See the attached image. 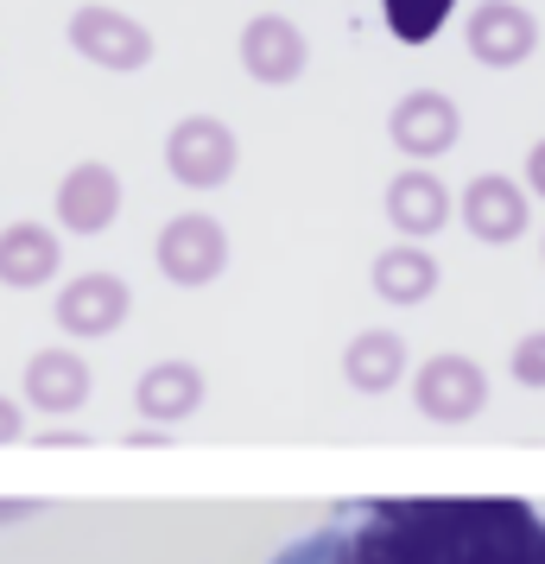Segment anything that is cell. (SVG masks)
<instances>
[{"label": "cell", "instance_id": "1", "mask_svg": "<svg viewBox=\"0 0 545 564\" xmlns=\"http://www.w3.org/2000/svg\"><path fill=\"white\" fill-rule=\"evenodd\" d=\"M273 564H545V513L520 495H374Z\"/></svg>", "mask_w": 545, "mask_h": 564}, {"label": "cell", "instance_id": "2", "mask_svg": "<svg viewBox=\"0 0 545 564\" xmlns=\"http://www.w3.org/2000/svg\"><path fill=\"white\" fill-rule=\"evenodd\" d=\"M165 165H172V178L190 184V191H216V184L235 178L241 147H235V133H229L222 115H184L178 128L165 133Z\"/></svg>", "mask_w": 545, "mask_h": 564}, {"label": "cell", "instance_id": "3", "mask_svg": "<svg viewBox=\"0 0 545 564\" xmlns=\"http://www.w3.org/2000/svg\"><path fill=\"white\" fill-rule=\"evenodd\" d=\"M70 52L89 57L96 70H146L153 64V32L133 13H121V7L89 0V7L70 13Z\"/></svg>", "mask_w": 545, "mask_h": 564}, {"label": "cell", "instance_id": "4", "mask_svg": "<svg viewBox=\"0 0 545 564\" xmlns=\"http://www.w3.org/2000/svg\"><path fill=\"white\" fill-rule=\"evenodd\" d=\"M153 260H159V273H165L172 285H209L222 267H229V235H222L216 216L184 209V216H172V223L159 229Z\"/></svg>", "mask_w": 545, "mask_h": 564}, {"label": "cell", "instance_id": "5", "mask_svg": "<svg viewBox=\"0 0 545 564\" xmlns=\"http://www.w3.org/2000/svg\"><path fill=\"white\" fill-rule=\"evenodd\" d=\"M388 133L406 159H444L457 147V133H464V115H457V102L444 89H406L388 115Z\"/></svg>", "mask_w": 545, "mask_h": 564}, {"label": "cell", "instance_id": "6", "mask_svg": "<svg viewBox=\"0 0 545 564\" xmlns=\"http://www.w3.org/2000/svg\"><path fill=\"white\" fill-rule=\"evenodd\" d=\"M539 52V20L520 7V0H489L469 13V57L489 64V70H514Z\"/></svg>", "mask_w": 545, "mask_h": 564}, {"label": "cell", "instance_id": "7", "mask_svg": "<svg viewBox=\"0 0 545 564\" xmlns=\"http://www.w3.org/2000/svg\"><path fill=\"white\" fill-rule=\"evenodd\" d=\"M305 32L292 26L286 13H260L241 26V70L266 89H286V83L305 77Z\"/></svg>", "mask_w": 545, "mask_h": 564}, {"label": "cell", "instance_id": "8", "mask_svg": "<svg viewBox=\"0 0 545 564\" xmlns=\"http://www.w3.org/2000/svg\"><path fill=\"white\" fill-rule=\"evenodd\" d=\"M533 223V209H526V191L514 178H501V172H482V178L464 184V229L476 241H489V248H508L520 241Z\"/></svg>", "mask_w": 545, "mask_h": 564}, {"label": "cell", "instance_id": "9", "mask_svg": "<svg viewBox=\"0 0 545 564\" xmlns=\"http://www.w3.org/2000/svg\"><path fill=\"white\" fill-rule=\"evenodd\" d=\"M115 216H121V178H115V165H102V159L70 165L64 184H57V223L70 235H102Z\"/></svg>", "mask_w": 545, "mask_h": 564}, {"label": "cell", "instance_id": "10", "mask_svg": "<svg viewBox=\"0 0 545 564\" xmlns=\"http://www.w3.org/2000/svg\"><path fill=\"white\" fill-rule=\"evenodd\" d=\"M133 311V292L128 280H115V273H83V280H70L64 292H57V324L70 336H108L121 330Z\"/></svg>", "mask_w": 545, "mask_h": 564}, {"label": "cell", "instance_id": "11", "mask_svg": "<svg viewBox=\"0 0 545 564\" xmlns=\"http://www.w3.org/2000/svg\"><path fill=\"white\" fill-rule=\"evenodd\" d=\"M418 412H432V419H444V425H457V419H469V412H482V400H489V381H482V368L464 356H438L418 368V387H413Z\"/></svg>", "mask_w": 545, "mask_h": 564}, {"label": "cell", "instance_id": "12", "mask_svg": "<svg viewBox=\"0 0 545 564\" xmlns=\"http://www.w3.org/2000/svg\"><path fill=\"white\" fill-rule=\"evenodd\" d=\"M388 223L406 235V241H432V235L450 223V191H444L438 172H425V165L400 172V178L388 184Z\"/></svg>", "mask_w": 545, "mask_h": 564}, {"label": "cell", "instance_id": "13", "mask_svg": "<svg viewBox=\"0 0 545 564\" xmlns=\"http://www.w3.org/2000/svg\"><path fill=\"white\" fill-rule=\"evenodd\" d=\"M26 400L39 412H77L89 400V361L77 349H39L26 361Z\"/></svg>", "mask_w": 545, "mask_h": 564}, {"label": "cell", "instance_id": "14", "mask_svg": "<svg viewBox=\"0 0 545 564\" xmlns=\"http://www.w3.org/2000/svg\"><path fill=\"white\" fill-rule=\"evenodd\" d=\"M57 260H64V248H57V229H45V223H13V229H0V285H45L57 273Z\"/></svg>", "mask_w": 545, "mask_h": 564}, {"label": "cell", "instance_id": "15", "mask_svg": "<svg viewBox=\"0 0 545 564\" xmlns=\"http://www.w3.org/2000/svg\"><path fill=\"white\" fill-rule=\"evenodd\" d=\"M204 400V375L190 368V361H153L140 387H133V406L146 412L153 425H172V419H190Z\"/></svg>", "mask_w": 545, "mask_h": 564}, {"label": "cell", "instance_id": "16", "mask_svg": "<svg viewBox=\"0 0 545 564\" xmlns=\"http://www.w3.org/2000/svg\"><path fill=\"white\" fill-rule=\"evenodd\" d=\"M374 292L388 305H425L438 292V260L425 254L418 241H400L388 254H374Z\"/></svg>", "mask_w": 545, "mask_h": 564}, {"label": "cell", "instance_id": "17", "mask_svg": "<svg viewBox=\"0 0 545 564\" xmlns=\"http://www.w3.org/2000/svg\"><path fill=\"white\" fill-rule=\"evenodd\" d=\"M342 368H349V381L362 387V393H388V387L400 381V368H406V343L393 330H362L349 343Z\"/></svg>", "mask_w": 545, "mask_h": 564}, {"label": "cell", "instance_id": "18", "mask_svg": "<svg viewBox=\"0 0 545 564\" xmlns=\"http://www.w3.org/2000/svg\"><path fill=\"white\" fill-rule=\"evenodd\" d=\"M450 7L457 0H381V13H388V32L400 45H432L450 20Z\"/></svg>", "mask_w": 545, "mask_h": 564}, {"label": "cell", "instance_id": "19", "mask_svg": "<svg viewBox=\"0 0 545 564\" xmlns=\"http://www.w3.org/2000/svg\"><path fill=\"white\" fill-rule=\"evenodd\" d=\"M514 381L520 387H545V330H533V336L514 343Z\"/></svg>", "mask_w": 545, "mask_h": 564}, {"label": "cell", "instance_id": "20", "mask_svg": "<svg viewBox=\"0 0 545 564\" xmlns=\"http://www.w3.org/2000/svg\"><path fill=\"white\" fill-rule=\"evenodd\" d=\"M526 191H533V197L545 204V140L533 147V153H526Z\"/></svg>", "mask_w": 545, "mask_h": 564}, {"label": "cell", "instance_id": "21", "mask_svg": "<svg viewBox=\"0 0 545 564\" xmlns=\"http://www.w3.org/2000/svg\"><path fill=\"white\" fill-rule=\"evenodd\" d=\"M20 432H26V419H20V406H13V400H0V444H13Z\"/></svg>", "mask_w": 545, "mask_h": 564}, {"label": "cell", "instance_id": "22", "mask_svg": "<svg viewBox=\"0 0 545 564\" xmlns=\"http://www.w3.org/2000/svg\"><path fill=\"white\" fill-rule=\"evenodd\" d=\"M13 513H26L20 501H0V520H13Z\"/></svg>", "mask_w": 545, "mask_h": 564}]
</instances>
